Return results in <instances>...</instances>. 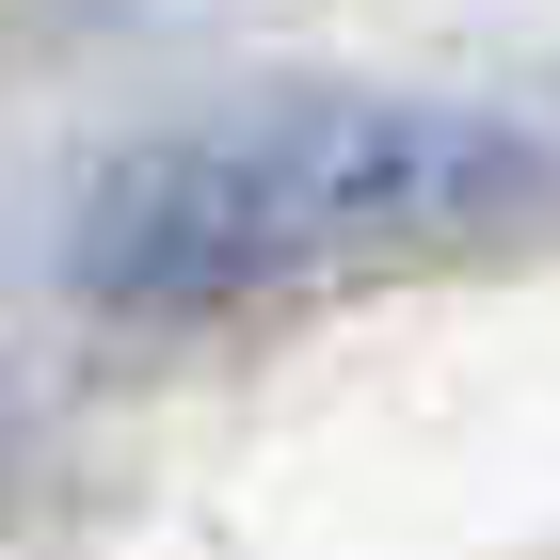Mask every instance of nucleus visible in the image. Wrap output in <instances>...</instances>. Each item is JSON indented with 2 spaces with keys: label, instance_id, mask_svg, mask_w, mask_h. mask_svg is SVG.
<instances>
[{
  "label": "nucleus",
  "instance_id": "nucleus-1",
  "mask_svg": "<svg viewBox=\"0 0 560 560\" xmlns=\"http://www.w3.org/2000/svg\"><path fill=\"white\" fill-rule=\"evenodd\" d=\"M545 209H560V161L513 113L304 81L129 144L81 192L65 257L96 304H272V289H369V272L528 241Z\"/></svg>",
  "mask_w": 560,
  "mask_h": 560
}]
</instances>
